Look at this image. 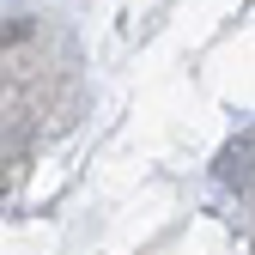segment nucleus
<instances>
[]
</instances>
